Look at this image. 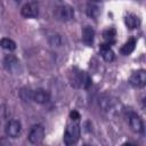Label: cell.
Listing matches in <instances>:
<instances>
[{
  "label": "cell",
  "instance_id": "16",
  "mask_svg": "<svg viewBox=\"0 0 146 146\" xmlns=\"http://www.w3.org/2000/svg\"><path fill=\"white\" fill-rule=\"evenodd\" d=\"M100 14V9L97 5L95 3H89L88 7H87V15L89 17H92V18H97Z\"/></svg>",
  "mask_w": 146,
  "mask_h": 146
},
{
  "label": "cell",
  "instance_id": "6",
  "mask_svg": "<svg viewBox=\"0 0 146 146\" xmlns=\"http://www.w3.org/2000/svg\"><path fill=\"white\" fill-rule=\"evenodd\" d=\"M6 135L10 138H17L22 133V123L19 120H10L7 122L5 128Z\"/></svg>",
  "mask_w": 146,
  "mask_h": 146
},
{
  "label": "cell",
  "instance_id": "10",
  "mask_svg": "<svg viewBox=\"0 0 146 146\" xmlns=\"http://www.w3.org/2000/svg\"><path fill=\"white\" fill-rule=\"evenodd\" d=\"M31 99L34 102V103H38V104H46L49 102L50 99V95L47 90L44 89H35L32 91V95H31Z\"/></svg>",
  "mask_w": 146,
  "mask_h": 146
},
{
  "label": "cell",
  "instance_id": "4",
  "mask_svg": "<svg viewBox=\"0 0 146 146\" xmlns=\"http://www.w3.org/2000/svg\"><path fill=\"white\" fill-rule=\"evenodd\" d=\"M29 141L31 144H40L42 143L43 138H44V128L42 124H35L31 128L30 132H29Z\"/></svg>",
  "mask_w": 146,
  "mask_h": 146
},
{
  "label": "cell",
  "instance_id": "1",
  "mask_svg": "<svg viewBox=\"0 0 146 146\" xmlns=\"http://www.w3.org/2000/svg\"><path fill=\"white\" fill-rule=\"evenodd\" d=\"M80 135H81L80 125H79V123H76V121H74L73 123L68 124L66 127V129H65L64 137H63L64 144L67 145V146L76 144L79 141V139H80Z\"/></svg>",
  "mask_w": 146,
  "mask_h": 146
},
{
  "label": "cell",
  "instance_id": "15",
  "mask_svg": "<svg viewBox=\"0 0 146 146\" xmlns=\"http://www.w3.org/2000/svg\"><path fill=\"white\" fill-rule=\"evenodd\" d=\"M0 46L6 49V50H9V51H13L16 49V42L9 38H2L0 40Z\"/></svg>",
  "mask_w": 146,
  "mask_h": 146
},
{
  "label": "cell",
  "instance_id": "12",
  "mask_svg": "<svg viewBox=\"0 0 146 146\" xmlns=\"http://www.w3.org/2000/svg\"><path fill=\"white\" fill-rule=\"evenodd\" d=\"M99 51H100V55L103 57V59L107 63H111L114 60L115 58V55H114V51L110 48L108 44H102L100 48H99Z\"/></svg>",
  "mask_w": 146,
  "mask_h": 146
},
{
  "label": "cell",
  "instance_id": "17",
  "mask_svg": "<svg viewBox=\"0 0 146 146\" xmlns=\"http://www.w3.org/2000/svg\"><path fill=\"white\" fill-rule=\"evenodd\" d=\"M48 41L52 47H59L62 44V36L59 34H52L49 36Z\"/></svg>",
  "mask_w": 146,
  "mask_h": 146
},
{
  "label": "cell",
  "instance_id": "18",
  "mask_svg": "<svg viewBox=\"0 0 146 146\" xmlns=\"http://www.w3.org/2000/svg\"><path fill=\"white\" fill-rule=\"evenodd\" d=\"M103 36H104V39H106V40L113 39V38L115 36V30H114V29H108V30L104 31V32H103Z\"/></svg>",
  "mask_w": 146,
  "mask_h": 146
},
{
  "label": "cell",
  "instance_id": "7",
  "mask_svg": "<svg viewBox=\"0 0 146 146\" xmlns=\"http://www.w3.org/2000/svg\"><path fill=\"white\" fill-rule=\"evenodd\" d=\"M91 84V79L90 76L86 73V72H78V73H73V80H72V86L76 87V88H89V86Z\"/></svg>",
  "mask_w": 146,
  "mask_h": 146
},
{
  "label": "cell",
  "instance_id": "8",
  "mask_svg": "<svg viewBox=\"0 0 146 146\" xmlns=\"http://www.w3.org/2000/svg\"><path fill=\"white\" fill-rule=\"evenodd\" d=\"M21 14L25 18H34L39 15V7L35 2H27L22 7Z\"/></svg>",
  "mask_w": 146,
  "mask_h": 146
},
{
  "label": "cell",
  "instance_id": "13",
  "mask_svg": "<svg viewBox=\"0 0 146 146\" xmlns=\"http://www.w3.org/2000/svg\"><path fill=\"white\" fill-rule=\"evenodd\" d=\"M124 23H125L127 27H129L130 30H133L140 25V19L135 14H128L124 18Z\"/></svg>",
  "mask_w": 146,
  "mask_h": 146
},
{
  "label": "cell",
  "instance_id": "11",
  "mask_svg": "<svg viewBox=\"0 0 146 146\" xmlns=\"http://www.w3.org/2000/svg\"><path fill=\"white\" fill-rule=\"evenodd\" d=\"M94 39H95V30L87 25L82 29V41L86 43V44H91L94 42Z\"/></svg>",
  "mask_w": 146,
  "mask_h": 146
},
{
  "label": "cell",
  "instance_id": "9",
  "mask_svg": "<svg viewBox=\"0 0 146 146\" xmlns=\"http://www.w3.org/2000/svg\"><path fill=\"white\" fill-rule=\"evenodd\" d=\"M129 125H130L131 130L135 131V132H138V133L144 132V122L137 113H130V115H129Z\"/></svg>",
  "mask_w": 146,
  "mask_h": 146
},
{
  "label": "cell",
  "instance_id": "3",
  "mask_svg": "<svg viewBox=\"0 0 146 146\" xmlns=\"http://www.w3.org/2000/svg\"><path fill=\"white\" fill-rule=\"evenodd\" d=\"M55 16L58 21L62 22H68L74 18V9L68 5H62L56 8Z\"/></svg>",
  "mask_w": 146,
  "mask_h": 146
},
{
  "label": "cell",
  "instance_id": "2",
  "mask_svg": "<svg viewBox=\"0 0 146 146\" xmlns=\"http://www.w3.org/2000/svg\"><path fill=\"white\" fill-rule=\"evenodd\" d=\"M2 63L5 70L10 74H19L22 72L21 62L15 55H6Z\"/></svg>",
  "mask_w": 146,
  "mask_h": 146
},
{
  "label": "cell",
  "instance_id": "19",
  "mask_svg": "<svg viewBox=\"0 0 146 146\" xmlns=\"http://www.w3.org/2000/svg\"><path fill=\"white\" fill-rule=\"evenodd\" d=\"M70 117H71L72 121H76V122H78V121L81 119V115H80L79 112H76V111H72V112L70 113Z\"/></svg>",
  "mask_w": 146,
  "mask_h": 146
},
{
  "label": "cell",
  "instance_id": "5",
  "mask_svg": "<svg viewBox=\"0 0 146 146\" xmlns=\"http://www.w3.org/2000/svg\"><path fill=\"white\" fill-rule=\"evenodd\" d=\"M129 83L133 88H144L146 84V71L145 70L135 71L129 79Z\"/></svg>",
  "mask_w": 146,
  "mask_h": 146
},
{
  "label": "cell",
  "instance_id": "14",
  "mask_svg": "<svg viewBox=\"0 0 146 146\" xmlns=\"http://www.w3.org/2000/svg\"><path fill=\"white\" fill-rule=\"evenodd\" d=\"M135 48H136V39H135V38H130V39L121 47L120 52H121L122 55L127 56V55H130V54L135 50Z\"/></svg>",
  "mask_w": 146,
  "mask_h": 146
}]
</instances>
